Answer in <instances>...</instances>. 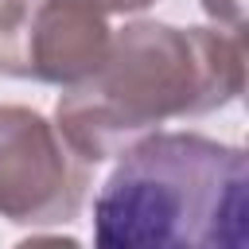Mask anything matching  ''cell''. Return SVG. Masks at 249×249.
Segmentation results:
<instances>
[{
	"instance_id": "cell-2",
	"label": "cell",
	"mask_w": 249,
	"mask_h": 249,
	"mask_svg": "<svg viewBox=\"0 0 249 249\" xmlns=\"http://www.w3.org/2000/svg\"><path fill=\"white\" fill-rule=\"evenodd\" d=\"M245 152L198 132H156L124 148L121 163L93 198V241L132 245H245Z\"/></svg>"
},
{
	"instance_id": "cell-5",
	"label": "cell",
	"mask_w": 249,
	"mask_h": 249,
	"mask_svg": "<svg viewBox=\"0 0 249 249\" xmlns=\"http://www.w3.org/2000/svg\"><path fill=\"white\" fill-rule=\"evenodd\" d=\"M93 12H136V8H148L152 0H78Z\"/></svg>"
},
{
	"instance_id": "cell-4",
	"label": "cell",
	"mask_w": 249,
	"mask_h": 249,
	"mask_svg": "<svg viewBox=\"0 0 249 249\" xmlns=\"http://www.w3.org/2000/svg\"><path fill=\"white\" fill-rule=\"evenodd\" d=\"M109 27L78 0H0V70L39 82H82L101 66Z\"/></svg>"
},
{
	"instance_id": "cell-3",
	"label": "cell",
	"mask_w": 249,
	"mask_h": 249,
	"mask_svg": "<svg viewBox=\"0 0 249 249\" xmlns=\"http://www.w3.org/2000/svg\"><path fill=\"white\" fill-rule=\"evenodd\" d=\"M31 109H0V214L23 226L70 222L86 195V167Z\"/></svg>"
},
{
	"instance_id": "cell-1",
	"label": "cell",
	"mask_w": 249,
	"mask_h": 249,
	"mask_svg": "<svg viewBox=\"0 0 249 249\" xmlns=\"http://www.w3.org/2000/svg\"><path fill=\"white\" fill-rule=\"evenodd\" d=\"M241 89V39L136 23L109 39L93 74L58 101L62 140L82 160H109L160 121L206 113Z\"/></svg>"
}]
</instances>
